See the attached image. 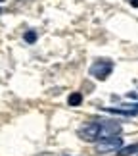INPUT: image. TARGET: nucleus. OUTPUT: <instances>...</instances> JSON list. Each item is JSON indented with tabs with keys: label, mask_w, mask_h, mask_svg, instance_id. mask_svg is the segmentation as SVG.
I'll return each mask as SVG.
<instances>
[{
	"label": "nucleus",
	"mask_w": 138,
	"mask_h": 156,
	"mask_svg": "<svg viewBox=\"0 0 138 156\" xmlns=\"http://www.w3.org/2000/svg\"><path fill=\"white\" fill-rule=\"evenodd\" d=\"M0 2H4V0H0Z\"/></svg>",
	"instance_id": "obj_9"
},
{
	"label": "nucleus",
	"mask_w": 138,
	"mask_h": 156,
	"mask_svg": "<svg viewBox=\"0 0 138 156\" xmlns=\"http://www.w3.org/2000/svg\"><path fill=\"white\" fill-rule=\"evenodd\" d=\"M113 71V62L111 60H96V62L90 66V69H88V73H90L94 79H98V81H104L107 79V75H109Z\"/></svg>",
	"instance_id": "obj_2"
},
{
	"label": "nucleus",
	"mask_w": 138,
	"mask_h": 156,
	"mask_svg": "<svg viewBox=\"0 0 138 156\" xmlns=\"http://www.w3.org/2000/svg\"><path fill=\"white\" fill-rule=\"evenodd\" d=\"M130 6H134V8H138V0H130Z\"/></svg>",
	"instance_id": "obj_7"
},
{
	"label": "nucleus",
	"mask_w": 138,
	"mask_h": 156,
	"mask_svg": "<svg viewBox=\"0 0 138 156\" xmlns=\"http://www.w3.org/2000/svg\"><path fill=\"white\" fill-rule=\"evenodd\" d=\"M79 137L86 143H98L102 139V127H100V119L96 122H88L79 127Z\"/></svg>",
	"instance_id": "obj_1"
},
{
	"label": "nucleus",
	"mask_w": 138,
	"mask_h": 156,
	"mask_svg": "<svg viewBox=\"0 0 138 156\" xmlns=\"http://www.w3.org/2000/svg\"><path fill=\"white\" fill-rule=\"evenodd\" d=\"M134 152H138V143L136 145H129V147H121L117 151V156H133Z\"/></svg>",
	"instance_id": "obj_4"
},
{
	"label": "nucleus",
	"mask_w": 138,
	"mask_h": 156,
	"mask_svg": "<svg viewBox=\"0 0 138 156\" xmlns=\"http://www.w3.org/2000/svg\"><path fill=\"white\" fill-rule=\"evenodd\" d=\"M0 14H2V10H0Z\"/></svg>",
	"instance_id": "obj_10"
},
{
	"label": "nucleus",
	"mask_w": 138,
	"mask_h": 156,
	"mask_svg": "<svg viewBox=\"0 0 138 156\" xmlns=\"http://www.w3.org/2000/svg\"><path fill=\"white\" fill-rule=\"evenodd\" d=\"M136 156H138V154H136Z\"/></svg>",
	"instance_id": "obj_11"
},
{
	"label": "nucleus",
	"mask_w": 138,
	"mask_h": 156,
	"mask_svg": "<svg viewBox=\"0 0 138 156\" xmlns=\"http://www.w3.org/2000/svg\"><path fill=\"white\" fill-rule=\"evenodd\" d=\"M123 147V139L119 135H111L106 139H100L96 143V152L98 154H107V152H117Z\"/></svg>",
	"instance_id": "obj_3"
},
{
	"label": "nucleus",
	"mask_w": 138,
	"mask_h": 156,
	"mask_svg": "<svg viewBox=\"0 0 138 156\" xmlns=\"http://www.w3.org/2000/svg\"><path fill=\"white\" fill-rule=\"evenodd\" d=\"M82 102V94L81 93H71L69 98H67V104L69 106H79Z\"/></svg>",
	"instance_id": "obj_5"
},
{
	"label": "nucleus",
	"mask_w": 138,
	"mask_h": 156,
	"mask_svg": "<svg viewBox=\"0 0 138 156\" xmlns=\"http://www.w3.org/2000/svg\"><path fill=\"white\" fill-rule=\"evenodd\" d=\"M23 39H25V43H29V44H33L35 41H37V33H35V31H27L25 35H23Z\"/></svg>",
	"instance_id": "obj_6"
},
{
	"label": "nucleus",
	"mask_w": 138,
	"mask_h": 156,
	"mask_svg": "<svg viewBox=\"0 0 138 156\" xmlns=\"http://www.w3.org/2000/svg\"><path fill=\"white\" fill-rule=\"evenodd\" d=\"M127 106H130V108H134V110H138V104H127Z\"/></svg>",
	"instance_id": "obj_8"
}]
</instances>
